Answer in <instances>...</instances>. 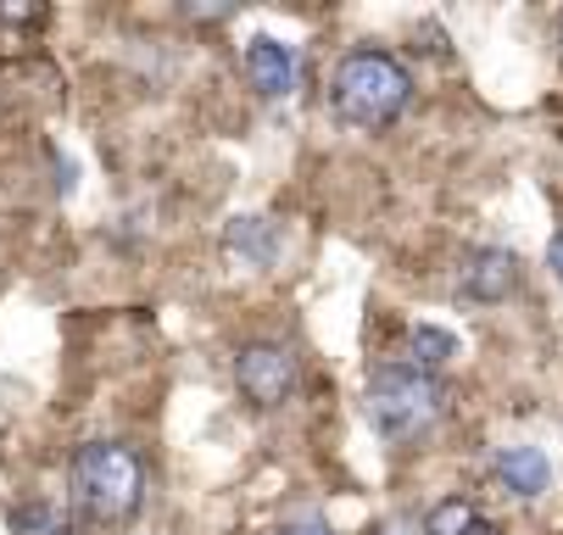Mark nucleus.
<instances>
[{
  "instance_id": "nucleus-9",
  "label": "nucleus",
  "mask_w": 563,
  "mask_h": 535,
  "mask_svg": "<svg viewBox=\"0 0 563 535\" xmlns=\"http://www.w3.org/2000/svg\"><path fill=\"white\" fill-rule=\"evenodd\" d=\"M424 535H503V530L479 513L474 502L446 497V502H435V508L424 513Z\"/></svg>"
},
{
  "instance_id": "nucleus-12",
  "label": "nucleus",
  "mask_w": 563,
  "mask_h": 535,
  "mask_svg": "<svg viewBox=\"0 0 563 535\" xmlns=\"http://www.w3.org/2000/svg\"><path fill=\"white\" fill-rule=\"evenodd\" d=\"M274 535H335L324 519H290V524H279Z\"/></svg>"
},
{
  "instance_id": "nucleus-6",
  "label": "nucleus",
  "mask_w": 563,
  "mask_h": 535,
  "mask_svg": "<svg viewBox=\"0 0 563 535\" xmlns=\"http://www.w3.org/2000/svg\"><path fill=\"white\" fill-rule=\"evenodd\" d=\"M492 475H497V486H503L508 497L536 502V497H547V486H552V457H547L541 446L519 441V446H503V452H497Z\"/></svg>"
},
{
  "instance_id": "nucleus-15",
  "label": "nucleus",
  "mask_w": 563,
  "mask_h": 535,
  "mask_svg": "<svg viewBox=\"0 0 563 535\" xmlns=\"http://www.w3.org/2000/svg\"><path fill=\"white\" fill-rule=\"evenodd\" d=\"M185 18H201V23H218V18H229V7H185Z\"/></svg>"
},
{
  "instance_id": "nucleus-8",
  "label": "nucleus",
  "mask_w": 563,
  "mask_h": 535,
  "mask_svg": "<svg viewBox=\"0 0 563 535\" xmlns=\"http://www.w3.org/2000/svg\"><path fill=\"white\" fill-rule=\"evenodd\" d=\"M519 285V257L508 246H479L463 263V296L468 301H508Z\"/></svg>"
},
{
  "instance_id": "nucleus-5",
  "label": "nucleus",
  "mask_w": 563,
  "mask_h": 535,
  "mask_svg": "<svg viewBox=\"0 0 563 535\" xmlns=\"http://www.w3.org/2000/svg\"><path fill=\"white\" fill-rule=\"evenodd\" d=\"M279 223L274 218H263V212H240V218H229L223 223V257L234 263V268H252V274H268L274 263H279Z\"/></svg>"
},
{
  "instance_id": "nucleus-4",
  "label": "nucleus",
  "mask_w": 563,
  "mask_h": 535,
  "mask_svg": "<svg viewBox=\"0 0 563 535\" xmlns=\"http://www.w3.org/2000/svg\"><path fill=\"white\" fill-rule=\"evenodd\" d=\"M234 386L252 408H285L301 386V363L285 341H246L234 352Z\"/></svg>"
},
{
  "instance_id": "nucleus-2",
  "label": "nucleus",
  "mask_w": 563,
  "mask_h": 535,
  "mask_svg": "<svg viewBox=\"0 0 563 535\" xmlns=\"http://www.w3.org/2000/svg\"><path fill=\"white\" fill-rule=\"evenodd\" d=\"M408 101H413V73L390 51L363 45V51L341 56V67H335V112L352 129H368V134L390 129L401 112H408Z\"/></svg>"
},
{
  "instance_id": "nucleus-11",
  "label": "nucleus",
  "mask_w": 563,
  "mask_h": 535,
  "mask_svg": "<svg viewBox=\"0 0 563 535\" xmlns=\"http://www.w3.org/2000/svg\"><path fill=\"white\" fill-rule=\"evenodd\" d=\"M12 535H73V524L56 502H23L12 508Z\"/></svg>"
},
{
  "instance_id": "nucleus-13",
  "label": "nucleus",
  "mask_w": 563,
  "mask_h": 535,
  "mask_svg": "<svg viewBox=\"0 0 563 535\" xmlns=\"http://www.w3.org/2000/svg\"><path fill=\"white\" fill-rule=\"evenodd\" d=\"M547 268H552V279L563 285V229H558V235L547 241Z\"/></svg>"
},
{
  "instance_id": "nucleus-10",
  "label": "nucleus",
  "mask_w": 563,
  "mask_h": 535,
  "mask_svg": "<svg viewBox=\"0 0 563 535\" xmlns=\"http://www.w3.org/2000/svg\"><path fill=\"white\" fill-rule=\"evenodd\" d=\"M408 346H413V368H424V374H435V368H446L457 357V335L452 330H435V324H413L408 330Z\"/></svg>"
},
{
  "instance_id": "nucleus-1",
  "label": "nucleus",
  "mask_w": 563,
  "mask_h": 535,
  "mask_svg": "<svg viewBox=\"0 0 563 535\" xmlns=\"http://www.w3.org/2000/svg\"><path fill=\"white\" fill-rule=\"evenodd\" d=\"M363 408H368V424H374L379 441L408 446V441H419V435H430V430L441 424V413H446V386H441L435 374L413 368V363H385V368L368 374Z\"/></svg>"
},
{
  "instance_id": "nucleus-14",
  "label": "nucleus",
  "mask_w": 563,
  "mask_h": 535,
  "mask_svg": "<svg viewBox=\"0 0 563 535\" xmlns=\"http://www.w3.org/2000/svg\"><path fill=\"white\" fill-rule=\"evenodd\" d=\"M40 7H0V23H40Z\"/></svg>"
},
{
  "instance_id": "nucleus-7",
  "label": "nucleus",
  "mask_w": 563,
  "mask_h": 535,
  "mask_svg": "<svg viewBox=\"0 0 563 535\" xmlns=\"http://www.w3.org/2000/svg\"><path fill=\"white\" fill-rule=\"evenodd\" d=\"M246 79L263 101H285L296 90V51L285 40H274V34H257L246 45Z\"/></svg>"
},
{
  "instance_id": "nucleus-3",
  "label": "nucleus",
  "mask_w": 563,
  "mask_h": 535,
  "mask_svg": "<svg viewBox=\"0 0 563 535\" xmlns=\"http://www.w3.org/2000/svg\"><path fill=\"white\" fill-rule=\"evenodd\" d=\"M73 502L96 524H123L145 502V464L123 441H85L73 452Z\"/></svg>"
}]
</instances>
